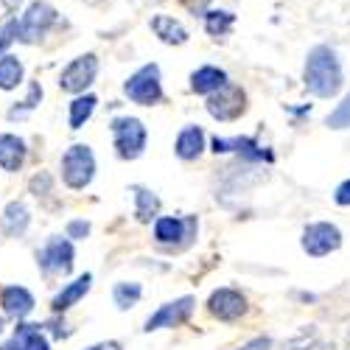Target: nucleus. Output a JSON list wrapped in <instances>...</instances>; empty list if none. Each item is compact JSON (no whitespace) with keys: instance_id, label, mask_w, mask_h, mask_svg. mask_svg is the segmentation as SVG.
<instances>
[{"instance_id":"nucleus-1","label":"nucleus","mask_w":350,"mask_h":350,"mask_svg":"<svg viewBox=\"0 0 350 350\" xmlns=\"http://www.w3.org/2000/svg\"><path fill=\"white\" fill-rule=\"evenodd\" d=\"M306 87L319 96V98H331L339 93L342 87V65L334 48L328 45H317L308 51L306 59Z\"/></svg>"},{"instance_id":"nucleus-2","label":"nucleus","mask_w":350,"mask_h":350,"mask_svg":"<svg viewBox=\"0 0 350 350\" xmlns=\"http://www.w3.org/2000/svg\"><path fill=\"white\" fill-rule=\"evenodd\" d=\"M93 174H96V157L90 152V146H81V143L70 146L62 157V177H65L68 188H73V191L87 188L93 180Z\"/></svg>"},{"instance_id":"nucleus-3","label":"nucleus","mask_w":350,"mask_h":350,"mask_svg":"<svg viewBox=\"0 0 350 350\" xmlns=\"http://www.w3.org/2000/svg\"><path fill=\"white\" fill-rule=\"evenodd\" d=\"M124 93L140 104V107H152L163 98V84H160V68L152 65H143L137 73L129 76V81L124 84Z\"/></svg>"},{"instance_id":"nucleus-4","label":"nucleus","mask_w":350,"mask_h":350,"mask_svg":"<svg viewBox=\"0 0 350 350\" xmlns=\"http://www.w3.org/2000/svg\"><path fill=\"white\" fill-rule=\"evenodd\" d=\"M112 137H115L118 157H124V160H135L146 149V126L137 118H115Z\"/></svg>"},{"instance_id":"nucleus-5","label":"nucleus","mask_w":350,"mask_h":350,"mask_svg":"<svg viewBox=\"0 0 350 350\" xmlns=\"http://www.w3.org/2000/svg\"><path fill=\"white\" fill-rule=\"evenodd\" d=\"M247 109V96L241 87L236 84H221L216 93L208 96V112L213 115L216 121H236L239 115H244Z\"/></svg>"},{"instance_id":"nucleus-6","label":"nucleus","mask_w":350,"mask_h":350,"mask_svg":"<svg viewBox=\"0 0 350 350\" xmlns=\"http://www.w3.org/2000/svg\"><path fill=\"white\" fill-rule=\"evenodd\" d=\"M342 247V232L336 224L331 221H317V224H308L306 232H303V250L311 255V258H323V255H331Z\"/></svg>"},{"instance_id":"nucleus-7","label":"nucleus","mask_w":350,"mask_h":350,"mask_svg":"<svg viewBox=\"0 0 350 350\" xmlns=\"http://www.w3.org/2000/svg\"><path fill=\"white\" fill-rule=\"evenodd\" d=\"M96 73H98V59H96L93 53H84V56L73 59V62L62 70L59 87H62L65 93H84V87L93 84Z\"/></svg>"},{"instance_id":"nucleus-8","label":"nucleus","mask_w":350,"mask_h":350,"mask_svg":"<svg viewBox=\"0 0 350 350\" xmlns=\"http://www.w3.org/2000/svg\"><path fill=\"white\" fill-rule=\"evenodd\" d=\"M40 267L48 275H68L73 269V244L68 239H51L40 252Z\"/></svg>"},{"instance_id":"nucleus-9","label":"nucleus","mask_w":350,"mask_h":350,"mask_svg":"<svg viewBox=\"0 0 350 350\" xmlns=\"http://www.w3.org/2000/svg\"><path fill=\"white\" fill-rule=\"evenodd\" d=\"M208 311L221 323H232L247 311V297L236 288H216L208 297Z\"/></svg>"},{"instance_id":"nucleus-10","label":"nucleus","mask_w":350,"mask_h":350,"mask_svg":"<svg viewBox=\"0 0 350 350\" xmlns=\"http://www.w3.org/2000/svg\"><path fill=\"white\" fill-rule=\"evenodd\" d=\"M193 306H196L193 297H180L174 303L160 306L157 314H152L149 319H146V331H160V328H177V325H183L185 319L193 314Z\"/></svg>"},{"instance_id":"nucleus-11","label":"nucleus","mask_w":350,"mask_h":350,"mask_svg":"<svg viewBox=\"0 0 350 350\" xmlns=\"http://www.w3.org/2000/svg\"><path fill=\"white\" fill-rule=\"evenodd\" d=\"M53 20H56V12H53L48 3H42V0H37V3L28 6V12H25L23 20H20V40H23V42L40 40V37L48 31V28H51Z\"/></svg>"},{"instance_id":"nucleus-12","label":"nucleus","mask_w":350,"mask_h":350,"mask_svg":"<svg viewBox=\"0 0 350 350\" xmlns=\"http://www.w3.org/2000/svg\"><path fill=\"white\" fill-rule=\"evenodd\" d=\"M196 227V219H177V216H163L154 221V239L160 244H177L180 239H188V230Z\"/></svg>"},{"instance_id":"nucleus-13","label":"nucleus","mask_w":350,"mask_h":350,"mask_svg":"<svg viewBox=\"0 0 350 350\" xmlns=\"http://www.w3.org/2000/svg\"><path fill=\"white\" fill-rule=\"evenodd\" d=\"M0 350H51V347H48V339L42 336L40 325L23 323V325H17L12 342H6Z\"/></svg>"},{"instance_id":"nucleus-14","label":"nucleus","mask_w":350,"mask_h":350,"mask_svg":"<svg viewBox=\"0 0 350 350\" xmlns=\"http://www.w3.org/2000/svg\"><path fill=\"white\" fill-rule=\"evenodd\" d=\"M213 152H216V154H219V152H239V154H244L247 160H272V154L260 149V146H258L252 137H230V140L216 137V140H213Z\"/></svg>"},{"instance_id":"nucleus-15","label":"nucleus","mask_w":350,"mask_h":350,"mask_svg":"<svg viewBox=\"0 0 350 350\" xmlns=\"http://www.w3.org/2000/svg\"><path fill=\"white\" fill-rule=\"evenodd\" d=\"M0 306H3V311L9 317L23 319L25 314H31L34 297H31V291L23 288V286H9V288H3V295H0Z\"/></svg>"},{"instance_id":"nucleus-16","label":"nucleus","mask_w":350,"mask_h":350,"mask_svg":"<svg viewBox=\"0 0 350 350\" xmlns=\"http://www.w3.org/2000/svg\"><path fill=\"white\" fill-rule=\"evenodd\" d=\"M25 160V140L17 135H0V168L17 171Z\"/></svg>"},{"instance_id":"nucleus-17","label":"nucleus","mask_w":350,"mask_h":350,"mask_svg":"<svg viewBox=\"0 0 350 350\" xmlns=\"http://www.w3.org/2000/svg\"><path fill=\"white\" fill-rule=\"evenodd\" d=\"M221 84H227V73H224L221 68H213V65L199 68V70H193V76H191V90H193V93H202V96L216 93Z\"/></svg>"},{"instance_id":"nucleus-18","label":"nucleus","mask_w":350,"mask_h":350,"mask_svg":"<svg viewBox=\"0 0 350 350\" xmlns=\"http://www.w3.org/2000/svg\"><path fill=\"white\" fill-rule=\"evenodd\" d=\"M28 227V211L23 202H12V205L3 211V216H0V232L9 239H20L23 232Z\"/></svg>"},{"instance_id":"nucleus-19","label":"nucleus","mask_w":350,"mask_h":350,"mask_svg":"<svg viewBox=\"0 0 350 350\" xmlns=\"http://www.w3.org/2000/svg\"><path fill=\"white\" fill-rule=\"evenodd\" d=\"M177 157L180 160H196L202 154V149H205V132H202L199 126H185L177 137Z\"/></svg>"},{"instance_id":"nucleus-20","label":"nucleus","mask_w":350,"mask_h":350,"mask_svg":"<svg viewBox=\"0 0 350 350\" xmlns=\"http://www.w3.org/2000/svg\"><path fill=\"white\" fill-rule=\"evenodd\" d=\"M90 283H93V275H81V278H76L73 283H68L59 295L53 297V311H65V308H70V306H76L87 291H90Z\"/></svg>"},{"instance_id":"nucleus-21","label":"nucleus","mask_w":350,"mask_h":350,"mask_svg":"<svg viewBox=\"0 0 350 350\" xmlns=\"http://www.w3.org/2000/svg\"><path fill=\"white\" fill-rule=\"evenodd\" d=\"M152 28H154V34H157L163 42H168V45H183V42H188L185 25H183L180 20L168 17V14H157V17L152 20Z\"/></svg>"},{"instance_id":"nucleus-22","label":"nucleus","mask_w":350,"mask_h":350,"mask_svg":"<svg viewBox=\"0 0 350 350\" xmlns=\"http://www.w3.org/2000/svg\"><path fill=\"white\" fill-rule=\"evenodd\" d=\"M20 81H23V62L12 53L0 56V90H14Z\"/></svg>"},{"instance_id":"nucleus-23","label":"nucleus","mask_w":350,"mask_h":350,"mask_svg":"<svg viewBox=\"0 0 350 350\" xmlns=\"http://www.w3.org/2000/svg\"><path fill=\"white\" fill-rule=\"evenodd\" d=\"M232 23H236V14H230V12H224V9H219V12H205V31H208L211 37H216V40L232 31Z\"/></svg>"},{"instance_id":"nucleus-24","label":"nucleus","mask_w":350,"mask_h":350,"mask_svg":"<svg viewBox=\"0 0 350 350\" xmlns=\"http://www.w3.org/2000/svg\"><path fill=\"white\" fill-rule=\"evenodd\" d=\"M96 104H98L96 96H79V98H73V104H70V129H81L87 121H90Z\"/></svg>"},{"instance_id":"nucleus-25","label":"nucleus","mask_w":350,"mask_h":350,"mask_svg":"<svg viewBox=\"0 0 350 350\" xmlns=\"http://www.w3.org/2000/svg\"><path fill=\"white\" fill-rule=\"evenodd\" d=\"M283 350H336V345L323 339V336H317V334H300L295 339H288L283 345Z\"/></svg>"},{"instance_id":"nucleus-26","label":"nucleus","mask_w":350,"mask_h":350,"mask_svg":"<svg viewBox=\"0 0 350 350\" xmlns=\"http://www.w3.org/2000/svg\"><path fill=\"white\" fill-rule=\"evenodd\" d=\"M135 199H137L135 216H137L140 221H152L154 213L160 211V199H157L152 191H146V188H135Z\"/></svg>"},{"instance_id":"nucleus-27","label":"nucleus","mask_w":350,"mask_h":350,"mask_svg":"<svg viewBox=\"0 0 350 350\" xmlns=\"http://www.w3.org/2000/svg\"><path fill=\"white\" fill-rule=\"evenodd\" d=\"M140 295H143V288L137 286V283H118L112 288V297H115V306L118 308H132L137 300H140Z\"/></svg>"},{"instance_id":"nucleus-28","label":"nucleus","mask_w":350,"mask_h":350,"mask_svg":"<svg viewBox=\"0 0 350 350\" xmlns=\"http://www.w3.org/2000/svg\"><path fill=\"white\" fill-rule=\"evenodd\" d=\"M328 126L331 129H347L350 126V96H345L342 104H336V109L328 115Z\"/></svg>"},{"instance_id":"nucleus-29","label":"nucleus","mask_w":350,"mask_h":350,"mask_svg":"<svg viewBox=\"0 0 350 350\" xmlns=\"http://www.w3.org/2000/svg\"><path fill=\"white\" fill-rule=\"evenodd\" d=\"M20 40V20H9L3 28H0V53H3L9 45H14Z\"/></svg>"},{"instance_id":"nucleus-30","label":"nucleus","mask_w":350,"mask_h":350,"mask_svg":"<svg viewBox=\"0 0 350 350\" xmlns=\"http://www.w3.org/2000/svg\"><path fill=\"white\" fill-rule=\"evenodd\" d=\"M90 232V221H70L68 224V239H84Z\"/></svg>"},{"instance_id":"nucleus-31","label":"nucleus","mask_w":350,"mask_h":350,"mask_svg":"<svg viewBox=\"0 0 350 350\" xmlns=\"http://www.w3.org/2000/svg\"><path fill=\"white\" fill-rule=\"evenodd\" d=\"M334 199H336V205H350V180H345L339 188H336V193H334Z\"/></svg>"},{"instance_id":"nucleus-32","label":"nucleus","mask_w":350,"mask_h":350,"mask_svg":"<svg viewBox=\"0 0 350 350\" xmlns=\"http://www.w3.org/2000/svg\"><path fill=\"white\" fill-rule=\"evenodd\" d=\"M269 347H272V339H269V336H258V339L241 345L239 350H269Z\"/></svg>"},{"instance_id":"nucleus-33","label":"nucleus","mask_w":350,"mask_h":350,"mask_svg":"<svg viewBox=\"0 0 350 350\" xmlns=\"http://www.w3.org/2000/svg\"><path fill=\"white\" fill-rule=\"evenodd\" d=\"M51 188V180H48V174H37V177L31 180V191L40 196V193H45Z\"/></svg>"},{"instance_id":"nucleus-34","label":"nucleus","mask_w":350,"mask_h":350,"mask_svg":"<svg viewBox=\"0 0 350 350\" xmlns=\"http://www.w3.org/2000/svg\"><path fill=\"white\" fill-rule=\"evenodd\" d=\"M183 3H185L188 12H193V14H205V9H208L211 0H183Z\"/></svg>"},{"instance_id":"nucleus-35","label":"nucleus","mask_w":350,"mask_h":350,"mask_svg":"<svg viewBox=\"0 0 350 350\" xmlns=\"http://www.w3.org/2000/svg\"><path fill=\"white\" fill-rule=\"evenodd\" d=\"M90 350H121L118 342H101V345H93Z\"/></svg>"},{"instance_id":"nucleus-36","label":"nucleus","mask_w":350,"mask_h":350,"mask_svg":"<svg viewBox=\"0 0 350 350\" xmlns=\"http://www.w3.org/2000/svg\"><path fill=\"white\" fill-rule=\"evenodd\" d=\"M14 3H20V0H9V6H14Z\"/></svg>"},{"instance_id":"nucleus-37","label":"nucleus","mask_w":350,"mask_h":350,"mask_svg":"<svg viewBox=\"0 0 350 350\" xmlns=\"http://www.w3.org/2000/svg\"><path fill=\"white\" fill-rule=\"evenodd\" d=\"M347 347H350V336H347Z\"/></svg>"}]
</instances>
